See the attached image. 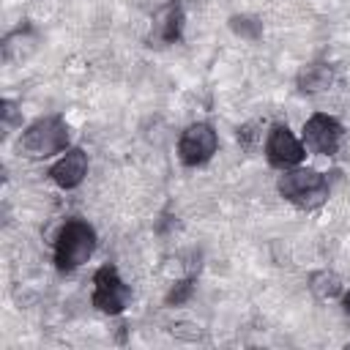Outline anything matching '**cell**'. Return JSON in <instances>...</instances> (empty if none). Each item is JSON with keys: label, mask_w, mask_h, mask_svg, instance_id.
Listing matches in <instances>:
<instances>
[{"label": "cell", "mask_w": 350, "mask_h": 350, "mask_svg": "<svg viewBox=\"0 0 350 350\" xmlns=\"http://www.w3.org/2000/svg\"><path fill=\"white\" fill-rule=\"evenodd\" d=\"M129 301V287L123 284L115 265H101L93 276V306L104 314H120Z\"/></svg>", "instance_id": "5"}, {"label": "cell", "mask_w": 350, "mask_h": 350, "mask_svg": "<svg viewBox=\"0 0 350 350\" xmlns=\"http://www.w3.org/2000/svg\"><path fill=\"white\" fill-rule=\"evenodd\" d=\"M328 85H331V68L323 63L306 66V71H301V77H298V88L304 93H317V90H325Z\"/></svg>", "instance_id": "10"}, {"label": "cell", "mask_w": 350, "mask_h": 350, "mask_svg": "<svg viewBox=\"0 0 350 350\" xmlns=\"http://www.w3.org/2000/svg\"><path fill=\"white\" fill-rule=\"evenodd\" d=\"M347 347H350V345H347Z\"/></svg>", "instance_id": "16"}, {"label": "cell", "mask_w": 350, "mask_h": 350, "mask_svg": "<svg viewBox=\"0 0 350 350\" xmlns=\"http://www.w3.org/2000/svg\"><path fill=\"white\" fill-rule=\"evenodd\" d=\"M96 252V230L82 219H68L55 238V265L57 271H74L85 265Z\"/></svg>", "instance_id": "1"}, {"label": "cell", "mask_w": 350, "mask_h": 350, "mask_svg": "<svg viewBox=\"0 0 350 350\" xmlns=\"http://www.w3.org/2000/svg\"><path fill=\"white\" fill-rule=\"evenodd\" d=\"M88 153L82 148H68L63 150V156L49 167V178L60 186V189H77L85 175H88Z\"/></svg>", "instance_id": "8"}, {"label": "cell", "mask_w": 350, "mask_h": 350, "mask_svg": "<svg viewBox=\"0 0 350 350\" xmlns=\"http://www.w3.org/2000/svg\"><path fill=\"white\" fill-rule=\"evenodd\" d=\"M68 142H71L68 123H66L60 115H46V118L33 120V123L22 131L19 148H22L27 156H33V159H49V156H55V153L68 150Z\"/></svg>", "instance_id": "3"}, {"label": "cell", "mask_w": 350, "mask_h": 350, "mask_svg": "<svg viewBox=\"0 0 350 350\" xmlns=\"http://www.w3.org/2000/svg\"><path fill=\"white\" fill-rule=\"evenodd\" d=\"M265 156L273 167L279 170H290V167H298L306 156V148L304 142L287 129V123H276L271 131H268V139H265Z\"/></svg>", "instance_id": "6"}, {"label": "cell", "mask_w": 350, "mask_h": 350, "mask_svg": "<svg viewBox=\"0 0 350 350\" xmlns=\"http://www.w3.org/2000/svg\"><path fill=\"white\" fill-rule=\"evenodd\" d=\"M161 41H167V44H172V41H178L180 38V27H183V11L172 3L164 14H161Z\"/></svg>", "instance_id": "11"}, {"label": "cell", "mask_w": 350, "mask_h": 350, "mask_svg": "<svg viewBox=\"0 0 350 350\" xmlns=\"http://www.w3.org/2000/svg\"><path fill=\"white\" fill-rule=\"evenodd\" d=\"M309 290L320 298V301H331V298H339L345 293V284L339 279V273L323 268V271H314L309 276Z\"/></svg>", "instance_id": "9"}, {"label": "cell", "mask_w": 350, "mask_h": 350, "mask_svg": "<svg viewBox=\"0 0 350 350\" xmlns=\"http://www.w3.org/2000/svg\"><path fill=\"white\" fill-rule=\"evenodd\" d=\"M191 290H194V282H191V279H183V282H178V284H175V287L167 293V304H175V306H180L183 301H189Z\"/></svg>", "instance_id": "13"}, {"label": "cell", "mask_w": 350, "mask_h": 350, "mask_svg": "<svg viewBox=\"0 0 350 350\" xmlns=\"http://www.w3.org/2000/svg\"><path fill=\"white\" fill-rule=\"evenodd\" d=\"M230 27H232V33L235 36H241V38H246V41H257L260 38V33H262V25L254 19V16H232L230 19Z\"/></svg>", "instance_id": "12"}, {"label": "cell", "mask_w": 350, "mask_h": 350, "mask_svg": "<svg viewBox=\"0 0 350 350\" xmlns=\"http://www.w3.org/2000/svg\"><path fill=\"white\" fill-rule=\"evenodd\" d=\"M0 107H3V109H0V112H3V123H5V126H14V123L19 120V115H16V104L5 98Z\"/></svg>", "instance_id": "14"}, {"label": "cell", "mask_w": 350, "mask_h": 350, "mask_svg": "<svg viewBox=\"0 0 350 350\" xmlns=\"http://www.w3.org/2000/svg\"><path fill=\"white\" fill-rule=\"evenodd\" d=\"M219 148V137L213 131L211 123H191L183 129L180 139H178V159L186 167H200L205 161H211V156Z\"/></svg>", "instance_id": "4"}, {"label": "cell", "mask_w": 350, "mask_h": 350, "mask_svg": "<svg viewBox=\"0 0 350 350\" xmlns=\"http://www.w3.org/2000/svg\"><path fill=\"white\" fill-rule=\"evenodd\" d=\"M276 189L284 200H290L298 208H317L328 200V178L320 170L312 167H290L284 175H279Z\"/></svg>", "instance_id": "2"}, {"label": "cell", "mask_w": 350, "mask_h": 350, "mask_svg": "<svg viewBox=\"0 0 350 350\" xmlns=\"http://www.w3.org/2000/svg\"><path fill=\"white\" fill-rule=\"evenodd\" d=\"M342 309H345V314L350 317V290H347V293H342Z\"/></svg>", "instance_id": "15"}, {"label": "cell", "mask_w": 350, "mask_h": 350, "mask_svg": "<svg viewBox=\"0 0 350 350\" xmlns=\"http://www.w3.org/2000/svg\"><path fill=\"white\" fill-rule=\"evenodd\" d=\"M339 139H342V123L336 118H331V115L314 112L304 123V145L309 150H314V153H323V156L336 153Z\"/></svg>", "instance_id": "7"}]
</instances>
